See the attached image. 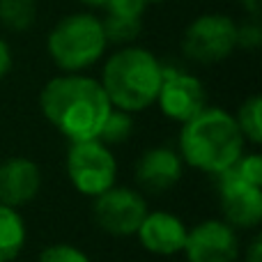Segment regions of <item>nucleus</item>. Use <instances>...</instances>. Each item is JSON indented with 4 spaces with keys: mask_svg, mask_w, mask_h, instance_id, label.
Returning <instances> with one entry per match:
<instances>
[{
    "mask_svg": "<svg viewBox=\"0 0 262 262\" xmlns=\"http://www.w3.org/2000/svg\"><path fill=\"white\" fill-rule=\"evenodd\" d=\"M39 106L46 120L72 143L99 138L113 111L101 83L88 76H58L41 90Z\"/></svg>",
    "mask_w": 262,
    "mask_h": 262,
    "instance_id": "1",
    "label": "nucleus"
},
{
    "mask_svg": "<svg viewBox=\"0 0 262 262\" xmlns=\"http://www.w3.org/2000/svg\"><path fill=\"white\" fill-rule=\"evenodd\" d=\"M180 147L189 166L219 175L242 157L244 136L237 120L226 111L203 108L195 118L184 122Z\"/></svg>",
    "mask_w": 262,
    "mask_h": 262,
    "instance_id": "2",
    "label": "nucleus"
},
{
    "mask_svg": "<svg viewBox=\"0 0 262 262\" xmlns=\"http://www.w3.org/2000/svg\"><path fill=\"white\" fill-rule=\"evenodd\" d=\"M163 67L149 51L124 49L106 62L101 88L111 106L136 113L157 101Z\"/></svg>",
    "mask_w": 262,
    "mask_h": 262,
    "instance_id": "3",
    "label": "nucleus"
},
{
    "mask_svg": "<svg viewBox=\"0 0 262 262\" xmlns=\"http://www.w3.org/2000/svg\"><path fill=\"white\" fill-rule=\"evenodd\" d=\"M101 21L92 14H72L62 18L49 35V53L60 69L78 72L101 58L106 49Z\"/></svg>",
    "mask_w": 262,
    "mask_h": 262,
    "instance_id": "4",
    "label": "nucleus"
},
{
    "mask_svg": "<svg viewBox=\"0 0 262 262\" xmlns=\"http://www.w3.org/2000/svg\"><path fill=\"white\" fill-rule=\"evenodd\" d=\"M67 172L72 184L85 195H99L115 186L118 163L111 149L99 138L74 143L67 157Z\"/></svg>",
    "mask_w": 262,
    "mask_h": 262,
    "instance_id": "5",
    "label": "nucleus"
},
{
    "mask_svg": "<svg viewBox=\"0 0 262 262\" xmlns=\"http://www.w3.org/2000/svg\"><path fill=\"white\" fill-rule=\"evenodd\" d=\"M237 46V26L221 14H205L195 18L184 32L182 49L186 58L200 64L228 58Z\"/></svg>",
    "mask_w": 262,
    "mask_h": 262,
    "instance_id": "6",
    "label": "nucleus"
},
{
    "mask_svg": "<svg viewBox=\"0 0 262 262\" xmlns=\"http://www.w3.org/2000/svg\"><path fill=\"white\" fill-rule=\"evenodd\" d=\"M92 214L104 232L115 237H129L138 232L147 214V203L136 191L124 186H111L104 193L95 195Z\"/></svg>",
    "mask_w": 262,
    "mask_h": 262,
    "instance_id": "7",
    "label": "nucleus"
},
{
    "mask_svg": "<svg viewBox=\"0 0 262 262\" xmlns=\"http://www.w3.org/2000/svg\"><path fill=\"white\" fill-rule=\"evenodd\" d=\"M189 262H235L239 242L226 221H203L186 232L184 249Z\"/></svg>",
    "mask_w": 262,
    "mask_h": 262,
    "instance_id": "8",
    "label": "nucleus"
},
{
    "mask_svg": "<svg viewBox=\"0 0 262 262\" xmlns=\"http://www.w3.org/2000/svg\"><path fill=\"white\" fill-rule=\"evenodd\" d=\"M157 101L163 115L177 122H189L205 108V88L195 76L182 74L177 69H163Z\"/></svg>",
    "mask_w": 262,
    "mask_h": 262,
    "instance_id": "9",
    "label": "nucleus"
},
{
    "mask_svg": "<svg viewBox=\"0 0 262 262\" xmlns=\"http://www.w3.org/2000/svg\"><path fill=\"white\" fill-rule=\"evenodd\" d=\"M219 200L228 226L255 228L262 221V191L249 182L221 177L219 182Z\"/></svg>",
    "mask_w": 262,
    "mask_h": 262,
    "instance_id": "10",
    "label": "nucleus"
},
{
    "mask_svg": "<svg viewBox=\"0 0 262 262\" xmlns=\"http://www.w3.org/2000/svg\"><path fill=\"white\" fill-rule=\"evenodd\" d=\"M41 189L39 166L30 159L14 157L0 163V205L21 207Z\"/></svg>",
    "mask_w": 262,
    "mask_h": 262,
    "instance_id": "11",
    "label": "nucleus"
},
{
    "mask_svg": "<svg viewBox=\"0 0 262 262\" xmlns=\"http://www.w3.org/2000/svg\"><path fill=\"white\" fill-rule=\"evenodd\" d=\"M186 226L177 216L168 212H152L145 214L143 223L138 228V239L149 253L157 255H172L184 249L186 242Z\"/></svg>",
    "mask_w": 262,
    "mask_h": 262,
    "instance_id": "12",
    "label": "nucleus"
},
{
    "mask_svg": "<svg viewBox=\"0 0 262 262\" xmlns=\"http://www.w3.org/2000/svg\"><path fill=\"white\" fill-rule=\"evenodd\" d=\"M182 177V161L172 149H147L136 163V180L149 193H163L172 189Z\"/></svg>",
    "mask_w": 262,
    "mask_h": 262,
    "instance_id": "13",
    "label": "nucleus"
},
{
    "mask_svg": "<svg viewBox=\"0 0 262 262\" xmlns=\"http://www.w3.org/2000/svg\"><path fill=\"white\" fill-rule=\"evenodd\" d=\"M26 244V223L14 207L0 205V262H12Z\"/></svg>",
    "mask_w": 262,
    "mask_h": 262,
    "instance_id": "14",
    "label": "nucleus"
},
{
    "mask_svg": "<svg viewBox=\"0 0 262 262\" xmlns=\"http://www.w3.org/2000/svg\"><path fill=\"white\" fill-rule=\"evenodd\" d=\"M35 0H0V23L14 32L28 30L35 23Z\"/></svg>",
    "mask_w": 262,
    "mask_h": 262,
    "instance_id": "15",
    "label": "nucleus"
},
{
    "mask_svg": "<svg viewBox=\"0 0 262 262\" xmlns=\"http://www.w3.org/2000/svg\"><path fill=\"white\" fill-rule=\"evenodd\" d=\"M235 120L244 138H249L255 145L262 143V99L260 97H249L242 104Z\"/></svg>",
    "mask_w": 262,
    "mask_h": 262,
    "instance_id": "16",
    "label": "nucleus"
},
{
    "mask_svg": "<svg viewBox=\"0 0 262 262\" xmlns=\"http://www.w3.org/2000/svg\"><path fill=\"white\" fill-rule=\"evenodd\" d=\"M104 35L106 41H115V44H124L140 35V18L134 16H118V14H108L104 23Z\"/></svg>",
    "mask_w": 262,
    "mask_h": 262,
    "instance_id": "17",
    "label": "nucleus"
},
{
    "mask_svg": "<svg viewBox=\"0 0 262 262\" xmlns=\"http://www.w3.org/2000/svg\"><path fill=\"white\" fill-rule=\"evenodd\" d=\"M131 129H134V122H131L127 111H111L104 127L99 131V140L101 143H108V145L124 143V140L129 138Z\"/></svg>",
    "mask_w": 262,
    "mask_h": 262,
    "instance_id": "18",
    "label": "nucleus"
},
{
    "mask_svg": "<svg viewBox=\"0 0 262 262\" xmlns=\"http://www.w3.org/2000/svg\"><path fill=\"white\" fill-rule=\"evenodd\" d=\"M221 177H230V180L249 182V184L260 186L262 184V159L258 154H249V157H239L230 168L219 172Z\"/></svg>",
    "mask_w": 262,
    "mask_h": 262,
    "instance_id": "19",
    "label": "nucleus"
},
{
    "mask_svg": "<svg viewBox=\"0 0 262 262\" xmlns=\"http://www.w3.org/2000/svg\"><path fill=\"white\" fill-rule=\"evenodd\" d=\"M37 262H90L83 251H78L72 244H53L41 251Z\"/></svg>",
    "mask_w": 262,
    "mask_h": 262,
    "instance_id": "20",
    "label": "nucleus"
},
{
    "mask_svg": "<svg viewBox=\"0 0 262 262\" xmlns=\"http://www.w3.org/2000/svg\"><path fill=\"white\" fill-rule=\"evenodd\" d=\"M106 9H108V14H118V16L140 18L145 9V0H108Z\"/></svg>",
    "mask_w": 262,
    "mask_h": 262,
    "instance_id": "21",
    "label": "nucleus"
},
{
    "mask_svg": "<svg viewBox=\"0 0 262 262\" xmlns=\"http://www.w3.org/2000/svg\"><path fill=\"white\" fill-rule=\"evenodd\" d=\"M260 41H262V30L258 26L237 28V46H244V49H255Z\"/></svg>",
    "mask_w": 262,
    "mask_h": 262,
    "instance_id": "22",
    "label": "nucleus"
},
{
    "mask_svg": "<svg viewBox=\"0 0 262 262\" xmlns=\"http://www.w3.org/2000/svg\"><path fill=\"white\" fill-rule=\"evenodd\" d=\"M9 67H12V53H9V46L0 39V78L9 72Z\"/></svg>",
    "mask_w": 262,
    "mask_h": 262,
    "instance_id": "23",
    "label": "nucleus"
},
{
    "mask_svg": "<svg viewBox=\"0 0 262 262\" xmlns=\"http://www.w3.org/2000/svg\"><path fill=\"white\" fill-rule=\"evenodd\" d=\"M246 262H262V239L260 237H255V239L251 242L249 251H246Z\"/></svg>",
    "mask_w": 262,
    "mask_h": 262,
    "instance_id": "24",
    "label": "nucleus"
},
{
    "mask_svg": "<svg viewBox=\"0 0 262 262\" xmlns=\"http://www.w3.org/2000/svg\"><path fill=\"white\" fill-rule=\"evenodd\" d=\"M242 5H244V9L251 16H255V18L260 16V0H242Z\"/></svg>",
    "mask_w": 262,
    "mask_h": 262,
    "instance_id": "25",
    "label": "nucleus"
},
{
    "mask_svg": "<svg viewBox=\"0 0 262 262\" xmlns=\"http://www.w3.org/2000/svg\"><path fill=\"white\" fill-rule=\"evenodd\" d=\"M83 3L92 5V7H106V3H108V0H83Z\"/></svg>",
    "mask_w": 262,
    "mask_h": 262,
    "instance_id": "26",
    "label": "nucleus"
},
{
    "mask_svg": "<svg viewBox=\"0 0 262 262\" xmlns=\"http://www.w3.org/2000/svg\"><path fill=\"white\" fill-rule=\"evenodd\" d=\"M145 3H163V0H145Z\"/></svg>",
    "mask_w": 262,
    "mask_h": 262,
    "instance_id": "27",
    "label": "nucleus"
}]
</instances>
